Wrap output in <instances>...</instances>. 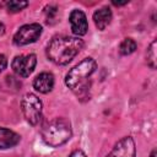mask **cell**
Here are the masks:
<instances>
[{"label": "cell", "mask_w": 157, "mask_h": 157, "mask_svg": "<svg viewBox=\"0 0 157 157\" xmlns=\"http://www.w3.org/2000/svg\"><path fill=\"white\" fill-rule=\"evenodd\" d=\"M70 157H87V156H86V153H85L83 151L76 150V151H74V152L70 155Z\"/></svg>", "instance_id": "obj_17"}, {"label": "cell", "mask_w": 157, "mask_h": 157, "mask_svg": "<svg viewBox=\"0 0 157 157\" xmlns=\"http://www.w3.org/2000/svg\"><path fill=\"white\" fill-rule=\"evenodd\" d=\"M136 42L131 38H125L119 45V53L121 55H129L136 50Z\"/></svg>", "instance_id": "obj_12"}, {"label": "cell", "mask_w": 157, "mask_h": 157, "mask_svg": "<svg viewBox=\"0 0 157 157\" xmlns=\"http://www.w3.org/2000/svg\"><path fill=\"white\" fill-rule=\"evenodd\" d=\"M20 135L15 131L6 128H0V150L16 146L20 142Z\"/></svg>", "instance_id": "obj_10"}, {"label": "cell", "mask_w": 157, "mask_h": 157, "mask_svg": "<svg viewBox=\"0 0 157 157\" xmlns=\"http://www.w3.org/2000/svg\"><path fill=\"white\" fill-rule=\"evenodd\" d=\"M136 156V147L132 137L125 136L121 140H119L108 157H135Z\"/></svg>", "instance_id": "obj_7"}, {"label": "cell", "mask_w": 157, "mask_h": 157, "mask_svg": "<svg viewBox=\"0 0 157 157\" xmlns=\"http://www.w3.org/2000/svg\"><path fill=\"white\" fill-rule=\"evenodd\" d=\"M97 64L92 58H86L75 65L66 75L65 83L74 92H82L87 85V78L96 71Z\"/></svg>", "instance_id": "obj_3"}, {"label": "cell", "mask_w": 157, "mask_h": 157, "mask_svg": "<svg viewBox=\"0 0 157 157\" xmlns=\"http://www.w3.org/2000/svg\"><path fill=\"white\" fill-rule=\"evenodd\" d=\"M26 6H28L27 1H18V0H11L7 2V11L9 12H18L22 9H25Z\"/></svg>", "instance_id": "obj_14"}, {"label": "cell", "mask_w": 157, "mask_h": 157, "mask_svg": "<svg viewBox=\"0 0 157 157\" xmlns=\"http://www.w3.org/2000/svg\"><path fill=\"white\" fill-rule=\"evenodd\" d=\"M112 11L109 7L104 6V7H101L98 10L94 11L93 13V21H94V25L98 29L103 31L110 22H112Z\"/></svg>", "instance_id": "obj_11"}, {"label": "cell", "mask_w": 157, "mask_h": 157, "mask_svg": "<svg viewBox=\"0 0 157 157\" xmlns=\"http://www.w3.org/2000/svg\"><path fill=\"white\" fill-rule=\"evenodd\" d=\"M128 4V1H113V5L115 6H120V5H125Z\"/></svg>", "instance_id": "obj_18"}, {"label": "cell", "mask_w": 157, "mask_h": 157, "mask_svg": "<svg viewBox=\"0 0 157 157\" xmlns=\"http://www.w3.org/2000/svg\"><path fill=\"white\" fill-rule=\"evenodd\" d=\"M33 87L36 91L40 93H48L53 90L54 87V76L50 72H42L39 74L34 81H33Z\"/></svg>", "instance_id": "obj_9"}, {"label": "cell", "mask_w": 157, "mask_h": 157, "mask_svg": "<svg viewBox=\"0 0 157 157\" xmlns=\"http://www.w3.org/2000/svg\"><path fill=\"white\" fill-rule=\"evenodd\" d=\"M37 64V58L34 54H26V55H17L12 63L11 67L13 72L21 77H27L29 76Z\"/></svg>", "instance_id": "obj_6"}, {"label": "cell", "mask_w": 157, "mask_h": 157, "mask_svg": "<svg viewBox=\"0 0 157 157\" xmlns=\"http://www.w3.org/2000/svg\"><path fill=\"white\" fill-rule=\"evenodd\" d=\"M71 135V125L64 118H55L42 129V139L50 147L61 146L69 141Z\"/></svg>", "instance_id": "obj_2"}, {"label": "cell", "mask_w": 157, "mask_h": 157, "mask_svg": "<svg viewBox=\"0 0 157 157\" xmlns=\"http://www.w3.org/2000/svg\"><path fill=\"white\" fill-rule=\"evenodd\" d=\"M82 48L83 40L78 37H56L49 43L47 56L56 65H66L81 52Z\"/></svg>", "instance_id": "obj_1"}, {"label": "cell", "mask_w": 157, "mask_h": 157, "mask_svg": "<svg viewBox=\"0 0 157 157\" xmlns=\"http://www.w3.org/2000/svg\"><path fill=\"white\" fill-rule=\"evenodd\" d=\"M150 157H156V150H153L152 152H151V156Z\"/></svg>", "instance_id": "obj_19"}, {"label": "cell", "mask_w": 157, "mask_h": 157, "mask_svg": "<svg viewBox=\"0 0 157 157\" xmlns=\"http://www.w3.org/2000/svg\"><path fill=\"white\" fill-rule=\"evenodd\" d=\"M21 108L26 120L31 125H37L39 123L42 117V102L36 94L33 93L25 94L21 102Z\"/></svg>", "instance_id": "obj_4"}, {"label": "cell", "mask_w": 157, "mask_h": 157, "mask_svg": "<svg viewBox=\"0 0 157 157\" xmlns=\"http://www.w3.org/2000/svg\"><path fill=\"white\" fill-rule=\"evenodd\" d=\"M55 15H56V7L55 6H47L45 7V22L49 25L52 23V20L55 18Z\"/></svg>", "instance_id": "obj_15"}, {"label": "cell", "mask_w": 157, "mask_h": 157, "mask_svg": "<svg viewBox=\"0 0 157 157\" xmlns=\"http://www.w3.org/2000/svg\"><path fill=\"white\" fill-rule=\"evenodd\" d=\"M70 23H71V31L75 36H85L88 29L87 17L81 10H74L70 13Z\"/></svg>", "instance_id": "obj_8"}, {"label": "cell", "mask_w": 157, "mask_h": 157, "mask_svg": "<svg viewBox=\"0 0 157 157\" xmlns=\"http://www.w3.org/2000/svg\"><path fill=\"white\" fill-rule=\"evenodd\" d=\"M156 63H157V56H156V40H153L147 50V64L152 67L156 69Z\"/></svg>", "instance_id": "obj_13"}, {"label": "cell", "mask_w": 157, "mask_h": 157, "mask_svg": "<svg viewBox=\"0 0 157 157\" xmlns=\"http://www.w3.org/2000/svg\"><path fill=\"white\" fill-rule=\"evenodd\" d=\"M6 66H7V59L5 55L0 54V72L4 71L6 69Z\"/></svg>", "instance_id": "obj_16"}, {"label": "cell", "mask_w": 157, "mask_h": 157, "mask_svg": "<svg viewBox=\"0 0 157 157\" xmlns=\"http://www.w3.org/2000/svg\"><path fill=\"white\" fill-rule=\"evenodd\" d=\"M42 34V26L39 23H29L20 27L13 36V43L16 45H27L39 39Z\"/></svg>", "instance_id": "obj_5"}]
</instances>
